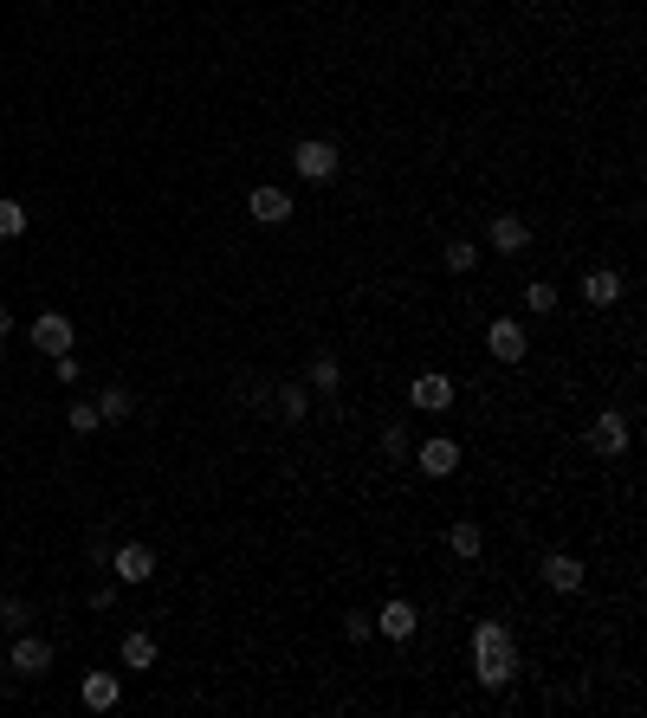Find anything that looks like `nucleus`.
<instances>
[{
  "label": "nucleus",
  "instance_id": "1",
  "mask_svg": "<svg viewBox=\"0 0 647 718\" xmlns=\"http://www.w3.org/2000/svg\"><path fill=\"white\" fill-rule=\"evenodd\" d=\"M473 680L486 693H505L518 680V647H512V628L505 621H479L473 628Z\"/></svg>",
  "mask_w": 647,
  "mask_h": 718
},
{
  "label": "nucleus",
  "instance_id": "2",
  "mask_svg": "<svg viewBox=\"0 0 647 718\" xmlns=\"http://www.w3.org/2000/svg\"><path fill=\"white\" fill-rule=\"evenodd\" d=\"M292 169L305 175V182H337L343 156H337V143H330V136H298V149H292Z\"/></svg>",
  "mask_w": 647,
  "mask_h": 718
},
{
  "label": "nucleus",
  "instance_id": "3",
  "mask_svg": "<svg viewBox=\"0 0 647 718\" xmlns=\"http://www.w3.org/2000/svg\"><path fill=\"white\" fill-rule=\"evenodd\" d=\"M26 337H33V350H39V356H65V350L78 343V330H72V317H65V311H39Z\"/></svg>",
  "mask_w": 647,
  "mask_h": 718
},
{
  "label": "nucleus",
  "instance_id": "4",
  "mask_svg": "<svg viewBox=\"0 0 647 718\" xmlns=\"http://www.w3.org/2000/svg\"><path fill=\"white\" fill-rule=\"evenodd\" d=\"M486 350L499 356V363H525V356H531L525 324H518V317H492V324H486Z\"/></svg>",
  "mask_w": 647,
  "mask_h": 718
},
{
  "label": "nucleus",
  "instance_id": "5",
  "mask_svg": "<svg viewBox=\"0 0 647 718\" xmlns=\"http://www.w3.org/2000/svg\"><path fill=\"white\" fill-rule=\"evenodd\" d=\"M110 576L130 583V589H143L149 576H156V550H149V544H117V550H110Z\"/></svg>",
  "mask_w": 647,
  "mask_h": 718
},
{
  "label": "nucleus",
  "instance_id": "6",
  "mask_svg": "<svg viewBox=\"0 0 647 718\" xmlns=\"http://www.w3.org/2000/svg\"><path fill=\"white\" fill-rule=\"evenodd\" d=\"M246 214L259 220V227H285V220L298 214V201L285 195V188H272V182H259L253 195H246Z\"/></svg>",
  "mask_w": 647,
  "mask_h": 718
},
{
  "label": "nucleus",
  "instance_id": "7",
  "mask_svg": "<svg viewBox=\"0 0 647 718\" xmlns=\"http://www.w3.org/2000/svg\"><path fill=\"white\" fill-rule=\"evenodd\" d=\"M415 466H421L428 479H453V473H460V440H453V434L421 440V447H415Z\"/></svg>",
  "mask_w": 647,
  "mask_h": 718
},
{
  "label": "nucleus",
  "instance_id": "8",
  "mask_svg": "<svg viewBox=\"0 0 647 718\" xmlns=\"http://www.w3.org/2000/svg\"><path fill=\"white\" fill-rule=\"evenodd\" d=\"M628 440H635V434H628V414H596V427H589V447H596L602 453V460H622V453H628Z\"/></svg>",
  "mask_w": 647,
  "mask_h": 718
},
{
  "label": "nucleus",
  "instance_id": "9",
  "mask_svg": "<svg viewBox=\"0 0 647 718\" xmlns=\"http://www.w3.org/2000/svg\"><path fill=\"white\" fill-rule=\"evenodd\" d=\"M486 246H492V253H525V246H531V220L525 214H492Z\"/></svg>",
  "mask_w": 647,
  "mask_h": 718
},
{
  "label": "nucleus",
  "instance_id": "10",
  "mask_svg": "<svg viewBox=\"0 0 647 718\" xmlns=\"http://www.w3.org/2000/svg\"><path fill=\"white\" fill-rule=\"evenodd\" d=\"M7 667L13 673H26V680H33V673H46L52 667V641H39V634H13V654H7Z\"/></svg>",
  "mask_w": 647,
  "mask_h": 718
},
{
  "label": "nucleus",
  "instance_id": "11",
  "mask_svg": "<svg viewBox=\"0 0 647 718\" xmlns=\"http://www.w3.org/2000/svg\"><path fill=\"white\" fill-rule=\"evenodd\" d=\"M415 628H421V609H415V602L395 596V602H382V609H376V634H389V641H415Z\"/></svg>",
  "mask_w": 647,
  "mask_h": 718
},
{
  "label": "nucleus",
  "instance_id": "12",
  "mask_svg": "<svg viewBox=\"0 0 647 718\" xmlns=\"http://www.w3.org/2000/svg\"><path fill=\"white\" fill-rule=\"evenodd\" d=\"M583 557H570V550H550V557H544V583L550 589H557V596H576V589H583Z\"/></svg>",
  "mask_w": 647,
  "mask_h": 718
},
{
  "label": "nucleus",
  "instance_id": "13",
  "mask_svg": "<svg viewBox=\"0 0 647 718\" xmlns=\"http://www.w3.org/2000/svg\"><path fill=\"white\" fill-rule=\"evenodd\" d=\"M622 292H628V279L615 266H596V272H583V298L596 311H609V305H622Z\"/></svg>",
  "mask_w": 647,
  "mask_h": 718
},
{
  "label": "nucleus",
  "instance_id": "14",
  "mask_svg": "<svg viewBox=\"0 0 647 718\" xmlns=\"http://www.w3.org/2000/svg\"><path fill=\"white\" fill-rule=\"evenodd\" d=\"M408 402H415L421 414H440V408H453V376H415V389H408Z\"/></svg>",
  "mask_w": 647,
  "mask_h": 718
},
{
  "label": "nucleus",
  "instance_id": "15",
  "mask_svg": "<svg viewBox=\"0 0 647 718\" xmlns=\"http://www.w3.org/2000/svg\"><path fill=\"white\" fill-rule=\"evenodd\" d=\"M78 699H85L91 712H110L123 699V680L117 673H85V680H78Z\"/></svg>",
  "mask_w": 647,
  "mask_h": 718
},
{
  "label": "nucleus",
  "instance_id": "16",
  "mask_svg": "<svg viewBox=\"0 0 647 718\" xmlns=\"http://www.w3.org/2000/svg\"><path fill=\"white\" fill-rule=\"evenodd\" d=\"M117 660H123V673H149V667H156V634L130 628V634H123V647H117Z\"/></svg>",
  "mask_w": 647,
  "mask_h": 718
},
{
  "label": "nucleus",
  "instance_id": "17",
  "mask_svg": "<svg viewBox=\"0 0 647 718\" xmlns=\"http://www.w3.org/2000/svg\"><path fill=\"white\" fill-rule=\"evenodd\" d=\"M447 550H453L460 563H473L479 550H486V531H479L473 518H453V524H447Z\"/></svg>",
  "mask_w": 647,
  "mask_h": 718
},
{
  "label": "nucleus",
  "instance_id": "18",
  "mask_svg": "<svg viewBox=\"0 0 647 718\" xmlns=\"http://www.w3.org/2000/svg\"><path fill=\"white\" fill-rule=\"evenodd\" d=\"M305 382H311V389H324V395H337V389H343V363H337L330 350H318V356L305 363Z\"/></svg>",
  "mask_w": 647,
  "mask_h": 718
},
{
  "label": "nucleus",
  "instance_id": "19",
  "mask_svg": "<svg viewBox=\"0 0 647 718\" xmlns=\"http://www.w3.org/2000/svg\"><path fill=\"white\" fill-rule=\"evenodd\" d=\"M130 414H136V395L123 389V382H110V389L98 395V421H104V427H117V421H130Z\"/></svg>",
  "mask_w": 647,
  "mask_h": 718
},
{
  "label": "nucleus",
  "instance_id": "20",
  "mask_svg": "<svg viewBox=\"0 0 647 718\" xmlns=\"http://www.w3.org/2000/svg\"><path fill=\"white\" fill-rule=\"evenodd\" d=\"M0 628H7V634L33 628V602H26V596H0Z\"/></svg>",
  "mask_w": 647,
  "mask_h": 718
},
{
  "label": "nucleus",
  "instance_id": "21",
  "mask_svg": "<svg viewBox=\"0 0 647 718\" xmlns=\"http://www.w3.org/2000/svg\"><path fill=\"white\" fill-rule=\"evenodd\" d=\"M305 414H311L305 382H285V389H279V421H305Z\"/></svg>",
  "mask_w": 647,
  "mask_h": 718
},
{
  "label": "nucleus",
  "instance_id": "22",
  "mask_svg": "<svg viewBox=\"0 0 647 718\" xmlns=\"http://www.w3.org/2000/svg\"><path fill=\"white\" fill-rule=\"evenodd\" d=\"M525 311L557 317V285H550V279H531V285H525Z\"/></svg>",
  "mask_w": 647,
  "mask_h": 718
},
{
  "label": "nucleus",
  "instance_id": "23",
  "mask_svg": "<svg viewBox=\"0 0 647 718\" xmlns=\"http://www.w3.org/2000/svg\"><path fill=\"white\" fill-rule=\"evenodd\" d=\"M382 453H389V460H408V453H415V440H408V421H389V427H382Z\"/></svg>",
  "mask_w": 647,
  "mask_h": 718
},
{
  "label": "nucleus",
  "instance_id": "24",
  "mask_svg": "<svg viewBox=\"0 0 647 718\" xmlns=\"http://www.w3.org/2000/svg\"><path fill=\"white\" fill-rule=\"evenodd\" d=\"M65 427H72V434H98V402H72V408H65Z\"/></svg>",
  "mask_w": 647,
  "mask_h": 718
},
{
  "label": "nucleus",
  "instance_id": "25",
  "mask_svg": "<svg viewBox=\"0 0 647 718\" xmlns=\"http://www.w3.org/2000/svg\"><path fill=\"white\" fill-rule=\"evenodd\" d=\"M447 272H460V279H466V272H479V246L473 240H453L447 246Z\"/></svg>",
  "mask_w": 647,
  "mask_h": 718
},
{
  "label": "nucleus",
  "instance_id": "26",
  "mask_svg": "<svg viewBox=\"0 0 647 718\" xmlns=\"http://www.w3.org/2000/svg\"><path fill=\"white\" fill-rule=\"evenodd\" d=\"M20 233H26V207L0 195V240H20Z\"/></svg>",
  "mask_w": 647,
  "mask_h": 718
},
{
  "label": "nucleus",
  "instance_id": "27",
  "mask_svg": "<svg viewBox=\"0 0 647 718\" xmlns=\"http://www.w3.org/2000/svg\"><path fill=\"white\" fill-rule=\"evenodd\" d=\"M343 634H350V641H369V634H376V615L350 609V615H343Z\"/></svg>",
  "mask_w": 647,
  "mask_h": 718
},
{
  "label": "nucleus",
  "instance_id": "28",
  "mask_svg": "<svg viewBox=\"0 0 647 718\" xmlns=\"http://www.w3.org/2000/svg\"><path fill=\"white\" fill-rule=\"evenodd\" d=\"M85 557H91V570H110V537L91 531V544H85Z\"/></svg>",
  "mask_w": 647,
  "mask_h": 718
},
{
  "label": "nucleus",
  "instance_id": "29",
  "mask_svg": "<svg viewBox=\"0 0 647 718\" xmlns=\"http://www.w3.org/2000/svg\"><path fill=\"white\" fill-rule=\"evenodd\" d=\"M91 609H98V615L117 609V583H98V589H91Z\"/></svg>",
  "mask_w": 647,
  "mask_h": 718
},
{
  "label": "nucleus",
  "instance_id": "30",
  "mask_svg": "<svg viewBox=\"0 0 647 718\" xmlns=\"http://www.w3.org/2000/svg\"><path fill=\"white\" fill-rule=\"evenodd\" d=\"M52 369H59V382H78V369H85V363H72V350H65V356H52Z\"/></svg>",
  "mask_w": 647,
  "mask_h": 718
},
{
  "label": "nucleus",
  "instance_id": "31",
  "mask_svg": "<svg viewBox=\"0 0 647 718\" xmlns=\"http://www.w3.org/2000/svg\"><path fill=\"white\" fill-rule=\"evenodd\" d=\"M7 337H13V311L0 305V343H7Z\"/></svg>",
  "mask_w": 647,
  "mask_h": 718
},
{
  "label": "nucleus",
  "instance_id": "32",
  "mask_svg": "<svg viewBox=\"0 0 647 718\" xmlns=\"http://www.w3.org/2000/svg\"><path fill=\"white\" fill-rule=\"evenodd\" d=\"M518 7H538V0H518Z\"/></svg>",
  "mask_w": 647,
  "mask_h": 718
}]
</instances>
